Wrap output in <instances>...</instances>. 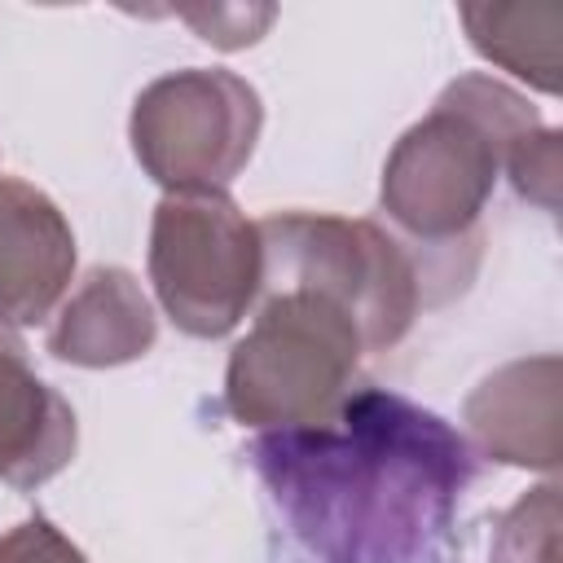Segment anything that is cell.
Here are the masks:
<instances>
[{
    "instance_id": "1",
    "label": "cell",
    "mask_w": 563,
    "mask_h": 563,
    "mask_svg": "<svg viewBox=\"0 0 563 563\" xmlns=\"http://www.w3.org/2000/svg\"><path fill=\"white\" fill-rule=\"evenodd\" d=\"M255 471L317 563H422L471 484V449L435 413L356 387L330 422L264 435Z\"/></svg>"
},
{
    "instance_id": "15",
    "label": "cell",
    "mask_w": 563,
    "mask_h": 563,
    "mask_svg": "<svg viewBox=\"0 0 563 563\" xmlns=\"http://www.w3.org/2000/svg\"><path fill=\"white\" fill-rule=\"evenodd\" d=\"M0 563H88V559L48 519H22L0 537Z\"/></svg>"
},
{
    "instance_id": "2",
    "label": "cell",
    "mask_w": 563,
    "mask_h": 563,
    "mask_svg": "<svg viewBox=\"0 0 563 563\" xmlns=\"http://www.w3.org/2000/svg\"><path fill=\"white\" fill-rule=\"evenodd\" d=\"M523 92L493 75L453 79L387 154L378 202L427 251L475 246L479 216L506 163L541 132Z\"/></svg>"
},
{
    "instance_id": "11",
    "label": "cell",
    "mask_w": 563,
    "mask_h": 563,
    "mask_svg": "<svg viewBox=\"0 0 563 563\" xmlns=\"http://www.w3.org/2000/svg\"><path fill=\"white\" fill-rule=\"evenodd\" d=\"M471 48L532 84L537 92H559L563 75V9L550 0H510V4H462L457 9Z\"/></svg>"
},
{
    "instance_id": "8",
    "label": "cell",
    "mask_w": 563,
    "mask_h": 563,
    "mask_svg": "<svg viewBox=\"0 0 563 563\" xmlns=\"http://www.w3.org/2000/svg\"><path fill=\"white\" fill-rule=\"evenodd\" d=\"M559 378L554 352L523 356L493 369L462 409L471 440L506 466L554 471L559 466Z\"/></svg>"
},
{
    "instance_id": "4",
    "label": "cell",
    "mask_w": 563,
    "mask_h": 563,
    "mask_svg": "<svg viewBox=\"0 0 563 563\" xmlns=\"http://www.w3.org/2000/svg\"><path fill=\"white\" fill-rule=\"evenodd\" d=\"M255 224L264 242V290L299 286L334 299L352 317L365 352H387L409 334L427 303L422 273L383 224L330 211H273Z\"/></svg>"
},
{
    "instance_id": "3",
    "label": "cell",
    "mask_w": 563,
    "mask_h": 563,
    "mask_svg": "<svg viewBox=\"0 0 563 563\" xmlns=\"http://www.w3.org/2000/svg\"><path fill=\"white\" fill-rule=\"evenodd\" d=\"M361 334L352 317L299 286L264 290L251 330L229 352L224 405L251 431H303L330 422L356 391Z\"/></svg>"
},
{
    "instance_id": "7",
    "label": "cell",
    "mask_w": 563,
    "mask_h": 563,
    "mask_svg": "<svg viewBox=\"0 0 563 563\" xmlns=\"http://www.w3.org/2000/svg\"><path fill=\"white\" fill-rule=\"evenodd\" d=\"M75 233L62 207L22 176H0V325H40L66 299Z\"/></svg>"
},
{
    "instance_id": "12",
    "label": "cell",
    "mask_w": 563,
    "mask_h": 563,
    "mask_svg": "<svg viewBox=\"0 0 563 563\" xmlns=\"http://www.w3.org/2000/svg\"><path fill=\"white\" fill-rule=\"evenodd\" d=\"M493 563H559V484L528 488L497 519Z\"/></svg>"
},
{
    "instance_id": "6",
    "label": "cell",
    "mask_w": 563,
    "mask_h": 563,
    "mask_svg": "<svg viewBox=\"0 0 563 563\" xmlns=\"http://www.w3.org/2000/svg\"><path fill=\"white\" fill-rule=\"evenodd\" d=\"M150 286L185 334H233L264 290L260 224L229 194H163L150 224Z\"/></svg>"
},
{
    "instance_id": "9",
    "label": "cell",
    "mask_w": 563,
    "mask_h": 563,
    "mask_svg": "<svg viewBox=\"0 0 563 563\" xmlns=\"http://www.w3.org/2000/svg\"><path fill=\"white\" fill-rule=\"evenodd\" d=\"M75 440V409L31 369L18 330L0 325V479L22 493L48 484L70 466Z\"/></svg>"
},
{
    "instance_id": "5",
    "label": "cell",
    "mask_w": 563,
    "mask_h": 563,
    "mask_svg": "<svg viewBox=\"0 0 563 563\" xmlns=\"http://www.w3.org/2000/svg\"><path fill=\"white\" fill-rule=\"evenodd\" d=\"M260 92L220 66H185L150 79L128 119L141 172L167 194H224L255 154Z\"/></svg>"
},
{
    "instance_id": "10",
    "label": "cell",
    "mask_w": 563,
    "mask_h": 563,
    "mask_svg": "<svg viewBox=\"0 0 563 563\" xmlns=\"http://www.w3.org/2000/svg\"><path fill=\"white\" fill-rule=\"evenodd\" d=\"M158 339L150 295L128 268H92L53 312L48 352L79 369H114L141 361Z\"/></svg>"
},
{
    "instance_id": "13",
    "label": "cell",
    "mask_w": 563,
    "mask_h": 563,
    "mask_svg": "<svg viewBox=\"0 0 563 563\" xmlns=\"http://www.w3.org/2000/svg\"><path fill=\"white\" fill-rule=\"evenodd\" d=\"M559 132L554 128H541L510 163H506V176L515 180V189L537 202L541 211H554L559 207Z\"/></svg>"
},
{
    "instance_id": "14",
    "label": "cell",
    "mask_w": 563,
    "mask_h": 563,
    "mask_svg": "<svg viewBox=\"0 0 563 563\" xmlns=\"http://www.w3.org/2000/svg\"><path fill=\"white\" fill-rule=\"evenodd\" d=\"M180 18L198 31V40H207L216 48H246V44H255L268 31V22L277 13L268 4H260V9H246V4H211V9H185Z\"/></svg>"
}]
</instances>
